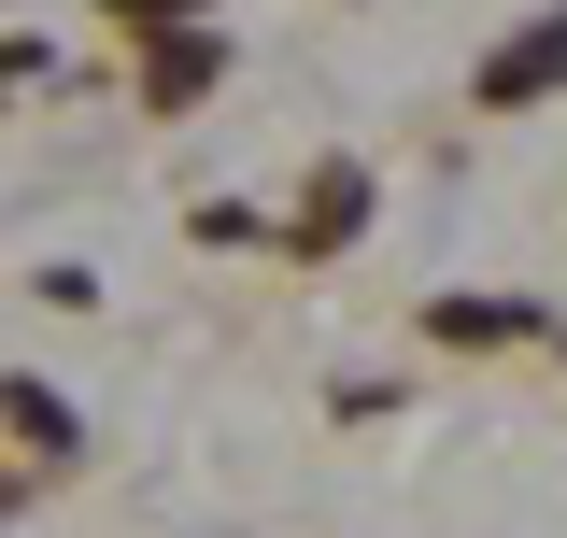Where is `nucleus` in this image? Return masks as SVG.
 Segmentation results:
<instances>
[{
  "label": "nucleus",
  "mask_w": 567,
  "mask_h": 538,
  "mask_svg": "<svg viewBox=\"0 0 567 538\" xmlns=\"http://www.w3.org/2000/svg\"><path fill=\"white\" fill-rule=\"evenodd\" d=\"M554 71H567V14H539V29H511L483 58V100L511 114V100H554Z\"/></svg>",
  "instance_id": "obj_1"
},
{
  "label": "nucleus",
  "mask_w": 567,
  "mask_h": 538,
  "mask_svg": "<svg viewBox=\"0 0 567 538\" xmlns=\"http://www.w3.org/2000/svg\"><path fill=\"white\" fill-rule=\"evenodd\" d=\"M354 213H369V170H327L312 213H298V241H354Z\"/></svg>",
  "instance_id": "obj_2"
},
{
  "label": "nucleus",
  "mask_w": 567,
  "mask_h": 538,
  "mask_svg": "<svg viewBox=\"0 0 567 538\" xmlns=\"http://www.w3.org/2000/svg\"><path fill=\"white\" fill-rule=\"evenodd\" d=\"M0 411H14L43 454H71V397H43V383H0Z\"/></svg>",
  "instance_id": "obj_3"
},
{
  "label": "nucleus",
  "mask_w": 567,
  "mask_h": 538,
  "mask_svg": "<svg viewBox=\"0 0 567 538\" xmlns=\"http://www.w3.org/2000/svg\"><path fill=\"white\" fill-rule=\"evenodd\" d=\"M142 85H156V100H199V85H213V43H156V71H142Z\"/></svg>",
  "instance_id": "obj_4"
},
{
  "label": "nucleus",
  "mask_w": 567,
  "mask_h": 538,
  "mask_svg": "<svg viewBox=\"0 0 567 538\" xmlns=\"http://www.w3.org/2000/svg\"><path fill=\"white\" fill-rule=\"evenodd\" d=\"M29 85H43V58H29V43H0V100H29Z\"/></svg>",
  "instance_id": "obj_5"
},
{
  "label": "nucleus",
  "mask_w": 567,
  "mask_h": 538,
  "mask_svg": "<svg viewBox=\"0 0 567 538\" xmlns=\"http://www.w3.org/2000/svg\"><path fill=\"white\" fill-rule=\"evenodd\" d=\"M128 14H199V0H128Z\"/></svg>",
  "instance_id": "obj_6"
}]
</instances>
